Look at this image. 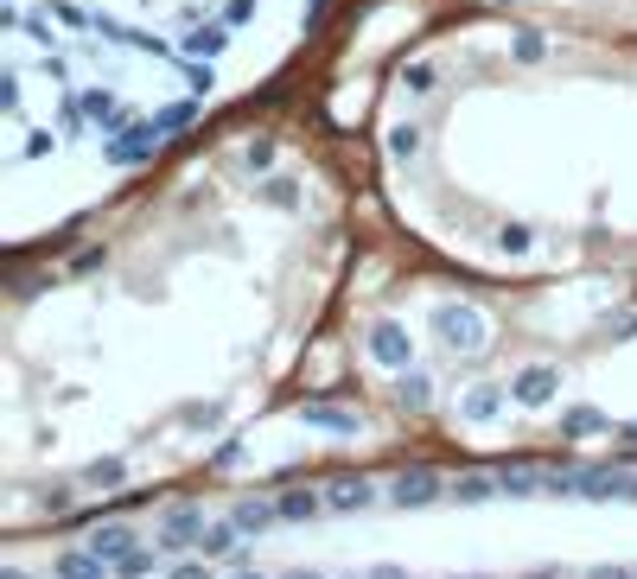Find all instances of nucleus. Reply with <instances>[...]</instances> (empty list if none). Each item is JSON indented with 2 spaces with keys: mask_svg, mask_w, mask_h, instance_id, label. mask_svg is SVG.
I'll return each mask as SVG.
<instances>
[{
  "mask_svg": "<svg viewBox=\"0 0 637 579\" xmlns=\"http://www.w3.org/2000/svg\"><path fill=\"white\" fill-rule=\"evenodd\" d=\"M434 331H440L453 350H466V357L491 344V319H485L478 306H440V312H434Z\"/></svg>",
  "mask_w": 637,
  "mask_h": 579,
  "instance_id": "f257e3e1",
  "label": "nucleus"
},
{
  "mask_svg": "<svg viewBox=\"0 0 637 579\" xmlns=\"http://www.w3.org/2000/svg\"><path fill=\"white\" fill-rule=\"evenodd\" d=\"M160 140H166V134H160V128H153V121L141 115L128 134L102 140V160H109V166H141V160H153V153H160Z\"/></svg>",
  "mask_w": 637,
  "mask_h": 579,
  "instance_id": "f03ea898",
  "label": "nucleus"
},
{
  "mask_svg": "<svg viewBox=\"0 0 637 579\" xmlns=\"http://www.w3.org/2000/svg\"><path fill=\"white\" fill-rule=\"evenodd\" d=\"M370 357L383 363V370H408V363H415V344H408V331L402 325H370Z\"/></svg>",
  "mask_w": 637,
  "mask_h": 579,
  "instance_id": "7ed1b4c3",
  "label": "nucleus"
},
{
  "mask_svg": "<svg viewBox=\"0 0 637 579\" xmlns=\"http://www.w3.org/2000/svg\"><path fill=\"white\" fill-rule=\"evenodd\" d=\"M555 382H561V370H548V363H529V370L510 382V395L523 401V408H548V401H555Z\"/></svg>",
  "mask_w": 637,
  "mask_h": 579,
  "instance_id": "20e7f679",
  "label": "nucleus"
},
{
  "mask_svg": "<svg viewBox=\"0 0 637 579\" xmlns=\"http://www.w3.org/2000/svg\"><path fill=\"white\" fill-rule=\"evenodd\" d=\"M402 510H427V503H440L446 497V484L434 478V471H408V478H395V490H389Z\"/></svg>",
  "mask_w": 637,
  "mask_h": 579,
  "instance_id": "39448f33",
  "label": "nucleus"
},
{
  "mask_svg": "<svg viewBox=\"0 0 637 579\" xmlns=\"http://www.w3.org/2000/svg\"><path fill=\"white\" fill-rule=\"evenodd\" d=\"M51 573H58V579H115V567L102 554H90V548H83V554H58Z\"/></svg>",
  "mask_w": 637,
  "mask_h": 579,
  "instance_id": "423d86ee",
  "label": "nucleus"
},
{
  "mask_svg": "<svg viewBox=\"0 0 637 579\" xmlns=\"http://www.w3.org/2000/svg\"><path fill=\"white\" fill-rule=\"evenodd\" d=\"M134 548H141V541H134V529H122V522H109V529H96V535H90V554H102L109 567H115L122 554H134Z\"/></svg>",
  "mask_w": 637,
  "mask_h": 579,
  "instance_id": "0eeeda50",
  "label": "nucleus"
},
{
  "mask_svg": "<svg viewBox=\"0 0 637 579\" xmlns=\"http://www.w3.org/2000/svg\"><path fill=\"white\" fill-rule=\"evenodd\" d=\"M395 401H402L408 414H427V401H434V382H427V376L415 370V363H408L402 382H395Z\"/></svg>",
  "mask_w": 637,
  "mask_h": 579,
  "instance_id": "6e6552de",
  "label": "nucleus"
},
{
  "mask_svg": "<svg viewBox=\"0 0 637 579\" xmlns=\"http://www.w3.org/2000/svg\"><path fill=\"white\" fill-rule=\"evenodd\" d=\"M274 516H281V503H262V497H243V503H236V510H230V522H236V529H243V535H262Z\"/></svg>",
  "mask_w": 637,
  "mask_h": 579,
  "instance_id": "1a4fd4ad",
  "label": "nucleus"
},
{
  "mask_svg": "<svg viewBox=\"0 0 637 579\" xmlns=\"http://www.w3.org/2000/svg\"><path fill=\"white\" fill-rule=\"evenodd\" d=\"M198 548H204V560H236V554H243V529H236V522H223V529H204Z\"/></svg>",
  "mask_w": 637,
  "mask_h": 579,
  "instance_id": "9d476101",
  "label": "nucleus"
},
{
  "mask_svg": "<svg viewBox=\"0 0 637 579\" xmlns=\"http://www.w3.org/2000/svg\"><path fill=\"white\" fill-rule=\"evenodd\" d=\"M325 503H332V510H370V503H376V490H370L364 478H338L332 490H325Z\"/></svg>",
  "mask_w": 637,
  "mask_h": 579,
  "instance_id": "9b49d317",
  "label": "nucleus"
},
{
  "mask_svg": "<svg viewBox=\"0 0 637 579\" xmlns=\"http://www.w3.org/2000/svg\"><path fill=\"white\" fill-rule=\"evenodd\" d=\"M306 427H325V433H357V414H344V408H332V401H306Z\"/></svg>",
  "mask_w": 637,
  "mask_h": 579,
  "instance_id": "f8f14e48",
  "label": "nucleus"
},
{
  "mask_svg": "<svg viewBox=\"0 0 637 579\" xmlns=\"http://www.w3.org/2000/svg\"><path fill=\"white\" fill-rule=\"evenodd\" d=\"M497 408H504V389H497V382H478V389L459 401V420H491Z\"/></svg>",
  "mask_w": 637,
  "mask_h": 579,
  "instance_id": "ddd939ff",
  "label": "nucleus"
},
{
  "mask_svg": "<svg viewBox=\"0 0 637 579\" xmlns=\"http://www.w3.org/2000/svg\"><path fill=\"white\" fill-rule=\"evenodd\" d=\"M606 420H599V408H567L561 414V440H587V433H599Z\"/></svg>",
  "mask_w": 637,
  "mask_h": 579,
  "instance_id": "4468645a",
  "label": "nucleus"
},
{
  "mask_svg": "<svg viewBox=\"0 0 637 579\" xmlns=\"http://www.w3.org/2000/svg\"><path fill=\"white\" fill-rule=\"evenodd\" d=\"M160 554H166V548H134V554H122V560H115V579H141V573H153V567H160Z\"/></svg>",
  "mask_w": 637,
  "mask_h": 579,
  "instance_id": "2eb2a0df",
  "label": "nucleus"
},
{
  "mask_svg": "<svg viewBox=\"0 0 637 579\" xmlns=\"http://www.w3.org/2000/svg\"><path fill=\"white\" fill-rule=\"evenodd\" d=\"M319 510H325V503L313 497V490H287V497H281V516L287 522H313Z\"/></svg>",
  "mask_w": 637,
  "mask_h": 579,
  "instance_id": "dca6fc26",
  "label": "nucleus"
},
{
  "mask_svg": "<svg viewBox=\"0 0 637 579\" xmlns=\"http://www.w3.org/2000/svg\"><path fill=\"white\" fill-rule=\"evenodd\" d=\"M497 490H504V484H491L485 471H472V478L453 484V497H459V503H485V497H497Z\"/></svg>",
  "mask_w": 637,
  "mask_h": 579,
  "instance_id": "f3484780",
  "label": "nucleus"
},
{
  "mask_svg": "<svg viewBox=\"0 0 637 579\" xmlns=\"http://www.w3.org/2000/svg\"><path fill=\"white\" fill-rule=\"evenodd\" d=\"M529 490H542V478H536V471L504 465V497H529Z\"/></svg>",
  "mask_w": 637,
  "mask_h": 579,
  "instance_id": "a211bd4d",
  "label": "nucleus"
},
{
  "mask_svg": "<svg viewBox=\"0 0 637 579\" xmlns=\"http://www.w3.org/2000/svg\"><path fill=\"white\" fill-rule=\"evenodd\" d=\"M389 153H395V160H415V153H421V134H415V128H408V121H402V128L389 134Z\"/></svg>",
  "mask_w": 637,
  "mask_h": 579,
  "instance_id": "6ab92c4d",
  "label": "nucleus"
},
{
  "mask_svg": "<svg viewBox=\"0 0 637 579\" xmlns=\"http://www.w3.org/2000/svg\"><path fill=\"white\" fill-rule=\"evenodd\" d=\"M83 478H90V484H102V490H109L115 478H122V459H96L90 471H83Z\"/></svg>",
  "mask_w": 637,
  "mask_h": 579,
  "instance_id": "aec40b11",
  "label": "nucleus"
},
{
  "mask_svg": "<svg viewBox=\"0 0 637 579\" xmlns=\"http://www.w3.org/2000/svg\"><path fill=\"white\" fill-rule=\"evenodd\" d=\"M497 242H504V255H523V249H529V230H523V223H504Z\"/></svg>",
  "mask_w": 637,
  "mask_h": 579,
  "instance_id": "412c9836",
  "label": "nucleus"
},
{
  "mask_svg": "<svg viewBox=\"0 0 637 579\" xmlns=\"http://www.w3.org/2000/svg\"><path fill=\"white\" fill-rule=\"evenodd\" d=\"M249 166H274V140H255V147H249Z\"/></svg>",
  "mask_w": 637,
  "mask_h": 579,
  "instance_id": "4be33fe9",
  "label": "nucleus"
},
{
  "mask_svg": "<svg viewBox=\"0 0 637 579\" xmlns=\"http://www.w3.org/2000/svg\"><path fill=\"white\" fill-rule=\"evenodd\" d=\"M612 338H637V312H625V319H612Z\"/></svg>",
  "mask_w": 637,
  "mask_h": 579,
  "instance_id": "5701e85b",
  "label": "nucleus"
},
{
  "mask_svg": "<svg viewBox=\"0 0 637 579\" xmlns=\"http://www.w3.org/2000/svg\"><path fill=\"white\" fill-rule=\"evenodd\" d=\"M172 579H217V573H211V567H179Z\"/></svg>",
  "mask_w": 637,
  "mask_h": 579,
  "instance_id": "b1692460",
  "label": "nucleus"
},
{
  "mask_svg": "<svg viewBox=\"0 0 637 579\" xmlns=\"http://www.w3.org/2000/svg\"><path fill=\"white\" fill-rule=\"evenodd\" d=\"M370 579H408L402 567H370Z\"/></svg>",
  "mask_w": 637,
  "mask_h": 579,
  "instance_id": "393cba45",
  "label": "nucleus"
},
{
  "mask_svg": "<svg viewBox=\"0 0 637 579\" xmlns=\"http://www.w3.org/2000/svg\"><path fill=\"white\" fill-rule=\"evenodd\" d=\"M287 579H325V573H313V567H300V573H287Z\"/></svg>",
  "mask_w": 637,
  "mask_h": 579,
  "instance_id": "a878e982",
  "label": "nucleus"
},
{
  "mask_svg": "<svg viewBox=\"0 0 637 579\" xmlns=\"http://www.w3.org/2000/svg\"><path fill=\"white\" fill-rule=\"evenodd\" d=\"M618 433H625V440H631V446H637V420H631V427H618Z\"/></svg>",
  "mask_w": 637,
  "mask_h": 579,
  "instance_id": "bb28decb",
  "label": "nucleus"
},
{
  "mask_svg": "<svg viewBox=\"0 0 637 579\" xmlns=\"http://www.w3.org/2000/svg\"><path fill=\"white\" fill-rule=\"evenodd\" d=\"M0 579H26V573H0Z\"/></svg>",
  "mask_w": 637,
  "mask_h": 579,
  "instance_id": "cd10ccee",
  "label": "nucleus"
},
{
  "mask_svg": "<svg viewBox=\"0 0 637 579\" xmlns=\"http://www.w3.org/2000/svg\"><path fill=\"white\" fill-rule=\"evenodd\" d=\"M236 579H262V573H236Z\"/></svg>",
  "mask_w": 637,
  "mask_h": 579,
  "instance_id": "c85d7f7f",
  "label": "nucleus"
},
{
  "mask_svg": "<svg viewBox=\"0 0 637 579\" xmlns=\"http://www.w3.org/2000/svg\"><path fill=\"white\" fill-rule=\"evenodd\" d=\"M364 579H370V573H364Z\"/></svg>",
  "mask_w": 637,
  "mask_h": 579,
  "instance_id": "c756f323",
  "label": "nucleus"
}]
</instances>
